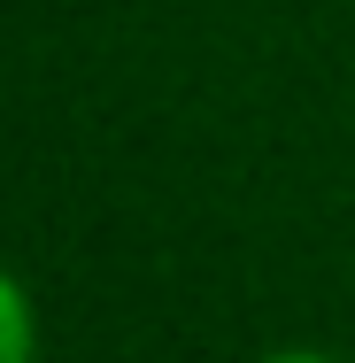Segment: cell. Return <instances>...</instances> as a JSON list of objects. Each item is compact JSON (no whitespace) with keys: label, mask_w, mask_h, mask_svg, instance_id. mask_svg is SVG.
Segmentation results:
<instances>
[{"label":"cell","mask_w":355,"mask_h":363,"mask_svg":"<svg viewBox=\"0 0 355 363\" xmlns=\"http://www.w3.org/2000/svg\"><path fill=\"white\" fill-rule=\"evenodd\" d=\"M0 363H31V301L0 271Z\"/></svg>","instance_id":"obj_1"},{"label":"cell","mask_w":355,"mask_h":363,"mask_svg":"<svg viewBox=\"0 0 355 363\" xmlns=\"http://www.w3.org/2000/svg\"><path fill=\"white\" fill-rule=\"evenodd\" d=\"M271 363H325V356H301V348H293V356H271Z\"/></svg>","instance_id":"obj_2"}]
</instances>
